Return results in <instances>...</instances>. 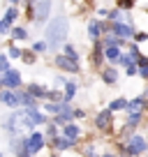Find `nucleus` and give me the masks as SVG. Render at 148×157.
<instances>
[{
	"label": "nucleus",
	"mask_w": 148,
	"mask_h": 157,
	"mask_svg": "<svg viewBox=\"0 0 148 157\" xmlns=\"http://www.w3.org/2000/svg\"><path fill=\"white\" fill-rule=\"evenodd\" d=\"M134 39H137V42H146V39H148V35H146V33H139Z\"/></svg>",
	"instance_id": "nucleus-32"
},
{
	"label": "nucleus",
	"mask_w": 148,
	"mask_h": 157,
	"mask_svg": "<svg viewBox=\"0 0 148 157\" xmlns=\"http://www.w3.org/2000/svg\"><path fill=\"white\" fill-rule=\"evenodd\" d=\"M141 76H143V78H148V65H146V67H141Z\"/></svg>",
	"instance_id": "nucleus-34"
},
{
	"label": "nucleus",
	"mask_w": 148,
	"mask_h": 157,
	"mask_svg": "<svg viewBox=\"0 0 148 157\" xmlns=\"http://www.w3.org/2000/svg\"><path fill=\"white\" fill-rule=\"evenodd\" d=\"M7 72V56H0V74Z\"/></svg>",
	"instance_id": "nucleus-26"
},
{
	"label": "nucleus",
	"mask_w": 148,
	"mask_h": 157,
	"mask_svg": "<svg viewBox=\"0 0 148 157\" xmlns=\"http://www.w3.org/2000/svg\"><path fill=\"white\" fill-rule=\"evenodd\" d=\"M111 118H114V113L109 111V109H107V111H102L97 118H95V125H97V129H107L109 125H111Z\"/></svg>",
	"instance_id": "nucleus-7"
},
{
	"label": "nucleus",
	"mask_w": 148,
	"mask_h": 157,
	"mask_svg": "<svg viewBox=\"0 0 148 157\" xmlns=\"http://www.w3.org/2000/svg\"><path fill=\"white\" fill-rule=\"evenodd\" d=\"M10 56H12V58H21V51L16 49V46H12V49H10Z\"/></svg>",
	"instance_id": "nucleus-29"
},
{
	"label": "nucleus",
	"mask_w": 148,
	"mask_h": 157,
	"mask_svg": "<svg viewBox=\"0 0 148 157\" xmlns=\"http://www.w3.org/2000/svg\"><path fill=\"white\" fill-rule=\"evenodd\" d=\"M132 5H134V0H118L120 10H127V7H132Z\"/></svg>",
	"instance_id": "nucleus-25"
},
{
	"label": "nucleus",
	"mask_w": 148,
	"mask_h": 157,
	"mask_svg": "<svg viewBox=\"0 0 148 157\" xmlns=\"http://www.w3.org/2000/svg\"><path fill=\"white\" fill-rule=\"evenodd\" d=\"M146 109H148V99H146Z\"/></svg>",
	"instance_id": "nucleus-36"
},
{
	"label": "nucleus",
	"mask_w": 148,
	"mask_h": 157,
	"mask_svg": "<svg viewBox=\"0 0 148 157\" xmlns=\"http://www.w3.org/2000/svg\"><path fill=\"white\" fill-rule=\"evenodd\" d=\"M74 95H76V83L67 81V83H65V102H67V99H72Z\"/></svg>",
	"instance_id": "nucleus-17"
},
{
	"label": "nucleus",
	"mask_w": 148,
	"mask_h": 157,
	"mask_svg": "<svg viewBox=\"0 0 148 157\" xmlns=\"http://www.w3.org/2000/svg\"><path fill=\"white\" fill-rule=\"evenodd\" d=\"M23 148H25V152H28L30 157L37 155V152L44 148V136H42L40 132H33V134H30V136L23 141Z\"/></svg>",
	"instance_id": "nucleus-2"
},
{
	"label": "nucleus",
	"mask_w": 148,
	"mask_h": 157,
	"mask_svg": "<svg viewBox=\"0 0 148 157\" xmlns=\"http://www.w3.org/2000/svg\"><path fill=\"white\" fill-rule=\"evenodd\" d=\"M104 56H107L111 63H118V60H120V51H118V46H107V49H104Z\"/></svg>",
	"instance_id": "nucleus-14"
},
{
	"label": "nucleus",
	"mask_w": 148,
	"mask_h": 157,
	"mask_svg": "<svg viewBox=\"0 0 148 157\" xmlns=\"http://www.w3.org/2000/svg\"><path fill=\"white\" fill-rule=\"evenodd\" d=\"M65 37H67V19L56 16L49 23V28H46V46L56 49V46H60L65 42Z\"/></svg>",
	"instance_id": "nucleus-1"
},
{
	"label": "nucleus",
	"mask_w": 148,
	"mask_h": 157,
	"mask_svg": "<svg viewBox=\"0 0 148 157\" xmlns=\"http://www.w3.org/2000/svg\"><path fill=\"white\" fill-rule=\"evenodd\" d=\"M0 157H2V155H0Z\"/></svg>",
	"instance_id": "nucleus-37"
},
{
	"label": "nucleus",
	"mask_w": 148,
	"mask_h": 157,
	"mask_svg": "<svg viewBox=\"0 0 148 157\" xmlns=\"http://www.w3.org/2000/svg\"><path fill=\"white\" fill-rule=\"evenodd\" d=\"M28 93L33 95V97H46V90L42 88V86H37V83H30V88H28Z\"/></svg>",
	"instance_id": "nucleus-15"
},
{
	"label": "nucleus",
	"mask_w": 148,
	"mask_h": 157,
	"mask_svg": "<svg viewBox=\"0 0 148 157\" xmlns=\"http://www.w3.org/2000/svg\"><path fill=\"white\" fill-rule=\"evenodd\" d=\"M46 49V42H37V44L33 46V51H44Z\"/></svg>",
	"instance_id": "nucleus-28"
},
{
	"label": "nucleus",
	"mask_w": 148,
	"mask_h": 157,
	"mask_svg": "<svg viewBox=\"0 0 148 157\" xmlns=\"http://www.w3.org/2000/svg\"><path fill=\"white\" fill-rule=\"evenodd\" d=\"M25 113H28V118H30V123H33V127H35V125L46 123L44 113H37V109H25Z\"/></svg>",
	"instance_id": "nucleus-10"
},
{
	"label": "nucleus",
	"mask_w": 148,
	"mask_h": 157,
	"mask_svg": "<svg viewBox=\"0 0 148 157\" xmlns=\"http://www.w3.org/2000/svg\"><path fill=\"white\" fill-rule=\"evenodd\" d=\"M137 60H139V65H141V67H146V65H148V58H143V56H139Z\"/></svg>",
	"instance_id": "nucleus-33"
},
{
	"label": "nucleus",
	"mask_w": 148,
	"mask_h": 157,
	"mask_svg": "<svg viewBox=\"0 0 148 157\" xmlns=\"http://www.w3.org/2000/svg\"><path fill=\"white\" fill-rule=\"evenodd\" d=\"M21 56H23V60H25V63H28V65H33V63H35L33 53H21Z\"/></svg>",
	"instance_id": "nucleus-31"
},
{
	"label": "nucleus",
	"mask_w": 148,
	"mask_h": 157,
	"mask_svg": "<svg viewBox=\"0 0 148 157\" xmlns=\"http://www.w3.org/2000/svg\"><path fill=\"white\" fill-rule=\"evenodd\" d=\"M53 146L58 148V150H67V148L72 146V141H69V139H56V141H53Z\"/></svg>",
	"instance_id": "nucleus-19"
},
{
	"label": "nucleus",
	"mask_w": 148,
	"mask_h": 157,
	"mask_svg": "<svg viewBox=\"0 0 148 157\" xmlns=\"http://www.w3.org/2000/svg\"><path fill=\"white\" fill-rule=\"evenodd\" d=\"M146 150V139L143 136H132L127 143V148H125V155H141V152Z\"/></svg>",
	"instance_id": "nucleus-4"
},
{
	"label": "nucleus",
	"mask_w": 148,
	"mask_h": 157,
	"mask_svg": "<svg viewBox=\"0 0 148 157\" xmlns=\"http://www.w3.org/2000/svg\"><path fill=\"white\" fill-rule=\"evenodd\" d=\"M127 123H130V127H134V125L139 123V113H130V118H127Z\"/></svg>",
	"instance_id": "nucleus-27"
},
{
	"label": "nucleus",
	"mask_w": 148,
	"mask_h": 157,
	"mask_svg": "<svg viewBox=\"0 0 148 157\" xmlns=\"http://www.w3.org/2000/svg\"><path fill=\"white\" fill-rule=\"evenodd\" d=\"M120 109H127V102H125L123 97H120V99H114V102L109 104V111H111V113H114V111H120Z\"/></svg>",
	"instance_id": "nucleus-16"
},
{
	"label": "nucleus",
	"mask_w": 148,
	"mask_h": 157,
	"mask_svg": "<svg viewBox=\"0 0 148 157\" xmlns=\"http://www.w3.org/2000/svg\"><path fill=\"white\" fill-rule=\"evenodd\" d=\"M116 78H118V72H116V69H107V72H104V81H107V83H114Z\"/></svg>",
	"instance_id": "nucleus-20"
},
{
	"label": "nucleus",
	"mask_w": 148,
	"mask_h": 157,
	"mask_svg": "<svg viewBox=\"0 0 148 157\" xmlns=\"http://www.w3.org/2000/svg\"><path fill=\"white\" fill-rule=\"evenodd\" d=\"M51 12V0H37V12H35V21H44Z\"/></svg>",
	"instance_id": "nucleus-5"
},
{
	"label": "nucleus",
	"mask_w": 148,
	"mask_h": 157,
	"mask_svg": "<svg viewBox=\"0 0 148 157\" xmlns=\"http://www.w3.org/2000/svg\"><path fill=\"white\" fill-rule=\"evenodd\" d=\"M46 97H49L51 102H60V99H63V97H60V93H58V90H53V93H46Z\"/></svg>",
	"instance_id": "nucleus-24"
},
{
	"label": "nucleus",
	"mask_w": 148,
	"mask_h": 157,
	"mask_svg": "<svg viewBox=\"0 0 148 157\" xmlns=\"http://www.w3.org/2000/svg\"><path fill=\"white\" fill-rule=\"evenodd\" d=\"M16 16H19V10H16V7H10V10H7V16H5V21L12 25V21H14Z\"/></svg>",
	"instance_id": "nucleus-22"
},
{
	"label": "nucleus",
	"mask_w": 148,
	"mask_h": 157,
	"mask_svg": "<svg viewBox=\"0 0 148 157\" xmlns=\"http://www.w3.org/2000/svg\"><path fill=\"white\" fill-rule=\"evenodd\" d=\"M19 95V106L23 104V106H28V109H35V97L30 93H16Z\"/></svg>",
	"instance_id": "nucleus-13"
},
{
	"label": "nucleus",
	"mask_w": 148,
	"mask_h": 157,
	"mask_svg": "<svg viewBox=\"0 0 148 157\" xmlns=\"http://www.w3.org/2000/svg\"><path fill=\"white\" fill-rule=\"evenodd\" d=\"M21 86V74L16 69H7L0 76V88H19Z\"/></svg>",
	"instance_id": "nucleus-3"
},
{
	"label": "nucleus",
	"mask_w": 148,
	"mask_h": 157,
	"mask_svg": "<svg viewBox=\"0 0 148 157\" xmlns=\"http://www.w3.org/2000/svg\"><path fill=\"white\" fill-rule=\"evenodd\" d=\"M143 106H146V99H143V97H137V99H132V102L127 104V111H130V113H141Z\"/></svg>",
	"instance_id": "nucleus-12"
},
{
	"label": "nucleus",
	"mask_w": 148,
	"mask_h": 157,
	"mask_svg": "<svg viewBox=\"0 0 148 157\" xmlns=\"http://www.w3.org/2000/svg\"><path fill=\"white\" fill-rule=\"evenodd\" d=\"M12 37L14 39H25V30L23 28H14L12 30Z\"/></svg>",
	"instance_id": "nucleus-23"
},
{
	"label": "nucleus",
	"mask_w": 148,
	"mask_h": 157,
	"mask_svg": "<svg viewBox=\"0 0 148 157\" xmlns=\"http://www.w3.org/2000/svg\"><path fill=\"white\" fill-rule=\"evenodd\" d=\"M111 28H114V33L116 35H120V37H125V39H130L132 37V25H125V23H111Z\"/></svg>",
	"instance_id": "nucleus-8"
},
{
	"label": "nucleus",
	"mask_w": 148,
	"mask_h": 157,
	"mask_svg": "<svg viewBox=\"0 0 148 157\" xmlns=\"http://www.w3.org/2000/svg\"><path fill=\"white\" fill-rule=\"evenodd\" d=\"M56 65L63 67V69H67V72H74V69H76V63H72L67 56H56Z\"/></svg>",
	"instance_id": "nucleus-9"
},
{
	"label": "nucleus",
	"mask_w": 148,
	"mask_h": 157,
	"mask_svg": "<svg viewBox=\"0 0 148 157\" xmlns=\"http://www.w3.org/2000/svg\"><path fill=\"white\" fill-rule=\"evenodd\" d=\"M102 157H114V155H111V152H107V155H102Z\"/></svg>",
	"instance_id": "nucleus-35"
},
{
	"label": "nucleus",
	"mask_w": 148,
	"mask_h": 157,
	"mask_svg": "<svg viewBox=\"0 0 148 157\" xmlns=\"http://www.w3.org/2000/svg\"><path fill=\"white\" fill-rule=\"evenodd\" d=\"M134 74H137V65H127V76H134Z\"/></svg>",
	"instance_id": "nucleus-30"
},
{
	"label": "nucleus",
	"mask_w": 148,
	"mask_h": 157,
	"mask_svg": "<svg viewBox=\"0 0 148 157\" xmlns=\"http://www.w3.org/2000/svg\"><path fill=\"white\" fill-rule=\"evenodd\" d=\"M63 134H65V139H69V141H76V139L81 136V129L76 127V125H65Z\"/></svg>",
	"instance_id": "nucleus-11"
},
{
	"label": "nucleus",
	"mask_w": 148,
	"mask_h": 157,
	"mask_svg": "<svg viewBox=\"0 0 148 157\" xmlns=\"http://www.w3.org/2000/svg\"><path fill=\"white\" fill-rule=\"evenodd\" d=\"M65 56H67L69 60H72V63H76V60H79V56H76V51H74V46H65Z\"/></svg>",
	"instance_id": "nucleus-21"
},
{
	"label": "nucleus",
	"mask_w": 148,
	"mask_h": 157,
	"mask_svg": "<svg viewBox=\"0 0 148 157\" xmlns=\"http://www.w3.org/2000/svg\"><path fill=\"white\" fill-rule=\"evenodd\" d=\"M0 102L12 109H19V95L12 93V90H5V93H0Z\"/></svg>",
	"instance_id": "nucleus-6"
},
{
	"label": "nucleus",
	"mask_w": 148,
	"mask_h": 157,
	"mask_svg": "<svg viewBox=\"0 0 148 157\" xmlns=\"http://www.w3.org/2000/svg\"><path fill=\"white\" fill-rule=\"evenodd\" d=\"M99 33H102V25H99L97 21H93V23L88 25V35H90L93 39H97V37H99Z\"/></svg>",
	"instance_id": "nucleus-18"
}]
</instances>
